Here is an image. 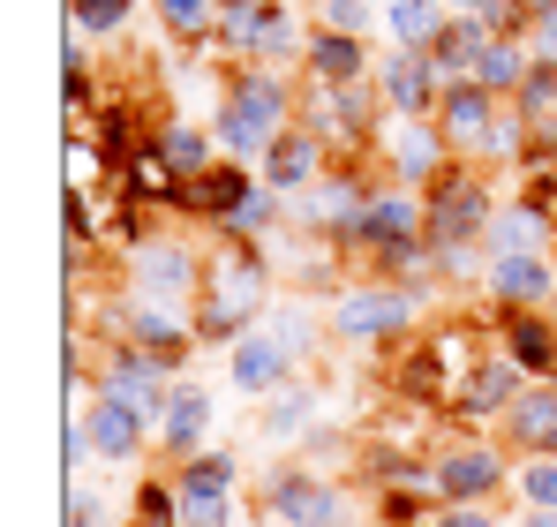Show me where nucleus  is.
Returning a JSON list of instances; mask_svg holds the SVG:
<instances>
[{
  "mask_svg": "<svg viewBox=\"0 0 557 527\" xmlns=\"http://www.w3.org/2000/svg\"><path fill=\"white\" fill-rule=\"evenodd\" d=\"M272 309V242H211L196 294V347H242Z\"/></svg>",
  "mask_w": 557,
  "mask_h": 527,
  "instance_id": "f257e3e1",
  "label": "nucleus"
},
{
  "mask_svg": "<svg viewBox=\"0 0 557 527\" xmlns=\"http://www.w3.org/2000/svg\"><path fill=\"white\" fill-rule=\"evenodd\" d=\"M294 113H301V84H286L278 69H242V76L226 84V98H219V113H211L219 159L264 167V151L294 128Z\"/></svg>",
  "mask_w": 557,
  "mask_h": 527,
  "instance_id": "f03ea898",
  "label": "nucleus"
},
{
  "mask_svg": "<svg viewBox=\"0 0 557 527\" xmlns=\"http://www.w3.org/2000/svg\"><path fill=\"white\" fill-rule=\"evenodd\" d=\"M490 219H497V188L474 174L467 159H453L445 174L422 188V234H430L437 257H445V249H467V242H482Z\"/></svg>",
  "mask_w": 557,
  "mask_h": 527,
  "instance_id": "7ed1b4c3",
  "label": "nucleus"
},
{
  "mask_svg": "<svg viewBox=\"0 0 557 527\" xmlns=\"http://www.w3.org/2000/svg\"><path fill=\"white\" fill-rule=\"evenodd\" d=\"M414 302H422V294L376 279V286H347V294H332L324 324H332V340H347V347H376V340H399V332L414 324Z\"/></svg>",
  "mask_w": 557,
  "mask_h": 527,
  "instance_id": "20e7f679",
  "label": "nucleus"
},
{
  "mask_svg": "<svg viewBox=\"0 0 557 527\" xmlns=\"http://www.w3.org/2000/svg\"><path fill=\"white\" fill-rule=\"evenodd\" d=\"M174 384H182V369H174V361L128 347V340L106 354V377H98V392H113L121 407H136V415L151 422V438H159V422H166V407H174Z\"/></svg>",
  "mask_w": 557,
  "mask_h": 527,
  "instance_id": "39448f33",
  "label": "nucleus"
},
{
  "mask_svg": "<svg viewBox=\"0 0 557 527\" xmlns=\"http://www.w3.org/2000/svg\"><path fill=\"white\" fill-rule=\"evenodd\" d=\"M512 482V459L497 452V444L482 438H453L445 452H430V490L445 498V505H482V498H497Z\"/></svg>",
  "mask_w": 557,
  "mask_h": 527,
  "instance_id": "423d86ee",
  "label": "nucleus"
},
{
  "mask_svg": "<svg viewBox=\"0 0 557 527\" xmlns=\"http://www.w3.org/2000/svg\"><path fill=\"white\" fill-rule=\"evenodd\" d=\"M370 196H376V181L362 174V167H347V159H339L332 174H324L317 188H309V196H301V204H294V219H301V226H309L317 242H332V249H339V242H347V234L362 226Z\"/></svg>",
  "mask_w": 557,
  "mask_h": 527,
  "instance_id": "0eeeda50",
  "label": "nucleus"
},
{
  "mask_svg": "<svg viewBox=\"0 0 557 527\" xmlns=\"http://www.w3.org/2000/svg\"><path fill=\"white\" fill-rule=\"evenodd\" d=\"M520 392H528V369H520L512 354H482V361L467 369L460 384H453V400H445V415H453L460 430H482V422H505Z\"/></svg>",
  "mask_w": 557,
  "mask_h": 527,
  "instance_id": "6e6552de",
  "label": "nucleus"
},
{
  "mask_svg": "<svg viewBox=\"0 0 557 527\" xmlns=\"http://www.w3.org/2000/svg\"><path fill=\"white\" fill-rule=\"evenodd\" d=\"M264 520L278 527H347V498L317 467H272L264 475Z\"/></svg>",
  "mask_w": 557,
  "mask_h": 527,
  "instance_id": "1a4fd4ad",
  "label": "nucleus"
},
{
  "mask_svg": "<svg viewBox=\"0 0 557 527\" xmlns=\"http://www.w3.org/2000/svg\"><path fill=\"white\" fill-rule=\"evenodd\" d=\"M128 279H136V294H144V302L182 309V302H196V294H203V257H196L188 242L151 234L144 249H128Z\"/></svg>",
  "mask_w": 557,
  "mask_h": 527,
  "instance_id": "9d476101",
  "label": "nucleus"
},
{
  "mask_svg": "<svg viewBox=\"0 0 557 527\" xmlns=\"http://www.w3.org/2000/svg\"><path fill=\"white\" fill-rule=\"evenodd\" d=\"M376 90H384V113H399V121H437L445 76H437V61H430V53L384 46V61H376Z\"/></svg>",
  "mask_w": 557,
  "mask_h": 527,
  "instance_id": "9b49d317",
  "label": "nucleus"
},
{
  "mask_svg": "<svg viewBox=\"0 0 557 527\" xmlns=\"http://www.w3.org/2000/svg\"><path fill=\"white\" fill-rule=\"evenodd\" d=\"M113 332H121L128 347H144V354H159V361H174V369L196 354V317L166 309V302H144V294H128V302L113 309Z\"/></svg>",
  "mask_w": 557,
  "mask_h": 527,
  "instance_id": "f8f14e48",
  "label": "nucleus"
},
{
  "mask_svg": "<svg viewBox=\"0 0 557 527\" xmlns=\"http://www.w3.org/2000/svg\"><path fill=\"white\" fill-rule=\"evenodd\" d=\"M407 234H422V188H399V181H376L370 211H362V226L339 242V257H376L384 242H407Z\"/></svg>",
  "mask_w": 557,
  "mask_h": 527,
  "instance_id": "ddd939ff",
  "label": "nucleus"
},
{
  "mask_svg": "<svg viewBox=\"0 0 557 527\" xmlns=\"http://www.w3.org/2000/svg\"><path fill=\"white\" fill-rule=\"evenodd\" d=\"M497 113H505V98H497V90L445 84V98H437V136L453 144V159H482V144H490Z\"/></svg>",
  "mask_w": 557,
  "mask_h": 527,
  "instance_id": "4468645a",
  "label": "nucleus"
},
{
  "mask_svg": "<svg viewBox=\"0 0 557 527\" xmlns=\"http://www.w3.org/2000/svg\"><path fill=\"white\" fill-rule=\"evenodd\" d=\"M370 76H376L370 38H347V30H309V46H301V84L347 90V84H370Z\"/></svg>",
  "mask_w": 557,
  "mask_h": 527,
  "instance_id": "2eb2a0df",
  "label": "nucleus"
},
{
  "mask_svg": "<svg viewBox=\"0 0 557 527\" xmlns=\"http://www.w3.org/2000/svg\"><path fill=\"white\" fill-rule=\"evenodd\" d=\"M324 151H332V144H324L317 128H301V121H294L272 151H264V167H257V174H264L272 196H309V188L324 181Z\"/></svg>",
  "mask_w": 557,
  "mask_h": 527,
  "instance_id": "dca6fc26",
  "label": "nucleus"
},
{
  "mask_svg": "<svg viewBox=\"0 0 557 527\" xmlns=\"http://www.w3.org/2000/svg\"><path fill=\"white\" fill-rule=\"evenodd\" d=\"M445 167H453V144L437 136V121H407L384 144V181H399V188H430Z\"/></svg>",
  "mask_w": 557,
  "mask_h": 527,
  "instance_id": "f3484780",
  "label": "nucleus"
},
{
  "mask_svg": "<svg viewBox=\"0 0 557 527\" xmlns=\"http://www.w3.org/2000/svg\"><path fill=\"white\" fill-rule=\"evenodd\" d=\"M294 361H301V354L286 347L272 324H257V332L234 347V392H249V400H272V392H286V384H294Z\"/></svg>",
  "mask_w": 557,
  "mask_h": 527,
  "instance_id": "a211bd4d",
  "label": "nucleus"
},
{
  "mask_svg": "<svg viewBox=\"0 0 557 527\" xmlns=\"http://www.w3.org/2000/svg\"><path fill=\"white\" fill-rule=\"evenodd\" d=\"M257 188H264V174H257V167H242V159H219L211 174L188 181V219L219 226V219H234V211H242Z\"/></svg>",
  "mask_w": 557,
  "mask_h": 527,
  "instance_id": "6ab92c4d",
  "label": "nucleus"
},
{
  "mask_svg": "<svg viewBox=\"0 0 557 527\" xmlns=\"http://www.w3.org/2000/svg\"><path fill=\"white\" fill-rule=\"evenodd\" d=\"M121 196H128V204H166V211H188V181H182V167L159 151V136H151L144 151H128V159H121Z\"/></svg>",
  "mask_w": 557,
  "mask_h": 527,
  "instance_id": "aec40b11",
  "label": "nucleus"
},
{
  "mask_svg": "<svg viewBox=\"0 0 557 527\" xmlns=\"http://www.w3.org/2000/svg\"><path fill=\"white\" fill-rule=\"evenodd\" d=\"M482 286H490L497 309H543L557 294V264L550 257H497L482 271Z\"/></svg>",
  "mask_w": 557,
  "mask_h": 527,
  "instance_id": "412c9836",
  "label": "nucleus"
},
{
  "mask_svg": "<svg viewBox=\"0 0 557 527\" xmlns=\"http://www.w3.org/2000/svg\"><path fill=\"white\" fill-rule=\"evenodd\" d=\"M497 354H512L528 377H557V324L543 309H505L497 317Z\"/></svg>",
  "mask_w": 557,
  "mask_h": 527,
  "instance_id": "4be33fe9",
  "label": "nucleus"
},
{
  "mask_svg": "<svg viewBox=\"0 0 557 527\" xmlns=\"http://www.w3.org/2000/svg\"><path fill=\"white\" fill-rule=\"evenodd\" d=\"M203 438H211V384H174V407H166V422H159V452L182 467V459H196L203 452Z\"/></svg>",
  "mask_w": 557,
  "mask_h": 527,
  "instance_id": "5701e85b",
  "label": "nucleus"
},
{
  "mask_svg": "<svg viewBox=\"0 0 557 527\" xmlns=\"http://www.w3.org/2000/svg\"><path fill=\"white\" fill-rule=\"evenodd\" d=\"M84 430H91L98 459H113V467H128V459L144 452V438H151V422H144L136 407H121L113 392H98V400H91V415H84Z\"/></svg>",
  "mask_w": 557,
  "mask_h": 527,
  "instance_id": "b1692460",
  "label": "nucleus"
},
{
  "mask_svg": "<svg viewBox=\"0 0 557 527\" xmlns=\"http://www.w3.org/2000/svg\"><path fill=\"white\" fill-rule=\"evenodd\" d=\"M550 211H535L528 196L520 204H497V219H490V234H482V249H490V264L497 257H543V242H550Z\"/></svg>",
  "mask_w": 557,
  "mask_h": 527,
  "instance_id": "393cba45",
  "label": "nucleus"
},
{
  "mask_svg": "<svg viewBox=\"0 0 557 527\" xmlns=\"http://www.w3.org/2000/svg\"><path fill=\"white\" fill-rule=\"evenodd\" d=\"M445 23H453L445 0H384V38L407 46V53H430L445 38Z\"/></svg>",
  "mask_w": 557,
  "mask_h": 527,
  "instance_id": "a878e982",
  "label": "nucleus"
},
{
  "mask_svg": "<svg viewBox=\"0 0 557 527\" xmlns=\"http://www.w3.org/2000/svg\"><path fill=\"white\" fill-rule=\"evenodd\" d=\"M91 136H98V159H106V167H121V159H128V151H144L159 128H151L136 106H98V113H91Z\"/></svg>",
  "mask_w": 557,
  "mask_h": 527,
  "instance_id": "bb28decb",
  "label": "nucleus"
},
{
  "mask_svg": "<svg viewBox=\"0 0 557 527\" xmlns=\"http://www.w3.org/2000/svg\"><path fill=\"white\" fill-rule=\"evenodd\" d=\"M159 151L182 167V181H196V174H211V167H219V136H211V128H196V121H166V128H159Z\"/></svg>",
  "mask_w": 557,
  "mask_h": 527,
  "instance_id": "cd10ccee",
  "label": "nucleus"
},
{
  "mask_svg": "<svg viewBox=\"0 0 557 527\" xmlns=\"http://www.w3.org/2000/svg\"><path fill=\"white\" fill-rule=\"evenodd\" d=\"M528 69H535L528 38H497V46H482V69H474V84L497 90V98H512V90L528 84Z\"/></svg>",
  "mask_w": 557,
  "mask_h": 527,
  "instance_id": "c85d7f7f",
  "label": "nucleus"
},
{
  "mask_svg": "<svg viewBox=\"0 0 557 527\" xmlns=\"http://www.w3.org/2000/svg\"><path fill=\"white\" fill-rule=\"evenodd\" d=\"M317 392L309 384H286V392H272V407H264V444H294L309 422H317Z\"/></svg>",
  "mask_w": 557,
  "mask_h": 527,
  "instance_id": "c756f323",
  "label": "nucleus"
},
{
  "mask_svg": "<svg viewBox=\"0 0 557 527\" xmlns=\"http://www.w3.org/2000/svg\"><path fill=\"white\" fill-rule=\"evenodd\" d=\"M151 8L182 46H211V30H219V0H151Z\"/></svg>",
  "mask_w": 557,
  "mask_h": 527,
  "instance_id": "7c9ffc66",
  "label": "nucleus"
},
{
  "mask_svg": "<svg viewBox=\"0 0 557 527\" xmlns=\"http://www.w3.org/2000/svg\"><path fill=\"white\" fill-rule=\"evenodd\" d=\"M174 482H182V490H234V482H242V459H234V452H196V459L174 467Z\"/></svg>",
  "mask_w": 557,
  "mask_h": 527,
  "instance_id": "2f4dec72",
  "label": "nucleus"
},
{
  "mask_svg": "<svg viewBox=\"0 0 557 527\" xmlns=\"http://www.w3.org/2000/svg\"><path fill=\"white\" fill-rule=\"evenodd\" d=\"M384 23L376 0H317V30H347V38H370Z\"/></svg>",
  "mask_w": 557,
  "mask_h": 527,
  "instance_id": "473e14b6",
  "label": "nucleus"
},
{
  "mask_svg": "<svg viewBox=\"0 0 557 527\" xmlns=\"http://www.w3.org/2000/svg\"><path fill=\"white\" fill-rule=\"evenodd\" d=\"M430 505H445L437 490H376V520L384 527H422V520H437Z\"/></svg>",
  "mask_w": 557,
  "mask_h": 527,
  "instance_id": "72a5a7b5",
  "label": "nucleus"
},
{
  "mask_svg": "<svg viewBox=\"0 0 557 527\" xmlns=\"http://www.w3.org/2000/svg\"><path fill=\"white\" fill-rule=\"evenodd\" d=\"M512 490L528 513H557V459H520L512 467Z\"/></svg>",
  "mask_w": 557,
  "mask_h": 527,
  "instance_id": "f704fd0d",
  "label": "nucleus"
},
{
  "mask_svg": "<svg viewBox=\"0 0 557 527\" xmlns=\"http://www.w3.org/2000/svg\"><path fill=\"white\" fill-rule=\"evenodd\" d=\"M512 113H528V121H550L557 113V61H535L528 69V84L512 90Z\"/></svg>",
  "mask_w": 557,
  "mask_h": 527,
  "instance_id": "c9c22d12",
  "label": "nucleus"
},
{
  "mask_svg": "<svg viewBox=\"0 0 557 527\" xmlns=\"http://www.w3.org/2000/svg\"><path fill=\"white\" fill-rule=\"evenodd\" d=\"M128 527H182V490H174V482H144Z\"/></svg>",
  "mask_w": 557,
  "mask_h": 527,
  "instance_id": "e433bc0d",
  "label": "nucleus"
},
{
  "mask_svg": "<svg viewBox=\"0 0 557 527\" xmlns=\"http://www.w3.org/2000/svg\"><path fill=\"white\" fill-rule=\"evenodd\" d=\"M182 527H234V490H182Z\"/></svg>",
  "mask_w": 557,
  "mask_h": 527,
  "instance_id": "4c0bfd02",
  "label": "nucleus"
},
{
  "mask_svg": "<svg viewBox=\"0 0 557 527\" xmlns=\"http://www.w3.org/2000/svg\"><path fill=\"white\" fill-rule=\"evenodd\" d=\"M128 15H136V0H69V23L91 30V38H113Z\"/></svg>",
  "mask_w": 557,
  "mask_h": 527,
  "instance_id": "58836bf2",
  "label": "nucleus"
},
{
  "mask_svg": "<svg viewBox=\"0 0 557 527\" xmlns=\"http://www.w3.org/2000/svg\"><path fill=\"white\" fill-rule=\"evenodd\" d=\"M84 242H98V204L84 188H69V264L84 257Z\"/></svg>",
  "mask_w": 557,
  "mask_h": 527,
  "instance_id": "ea45409f",
  "label": "nucleus"
},
{
  "mask_svg": "<svg viewBox=\"0 0 557 527\" xmlns=\"http://www.w3.org/2000/svg\"><path fill=\"white\" fill-rule=\"evenodd\" d=\"M98 444H91V430H84V415H76V422H69V438H61V467H69V475H84V459H91Z\"/></svg>",
  "mask_w": 557,
  "mask_h": 527,
  "instance_id": "a19ab883",
  "label": "nucleus"
},
{
  "mask_svg": "<svg viewBox=\"0 0 557 527\" xmlns=\"http://www.w3.org/2000/svg\"><path fill=\"white\" fill-rule=\"evenodd\" d=\"M98 505H106V498L76 482V490H69V527H106V513H98Z\"/></svg>",
  "mask_w": 557,
  "mask_h": 527,
  "instance_id": "79ce46f5",
  "label": "nucleus"
},
{
  "mask_svg": "<svg viewBox=\"0 0 557 527\" xmlns=\"http://www.w3.org/2000/svg\"><path fill=\"white\" fill-rule=\"evenodd\" d=\"M430 527H497V520H490L482 505H437V520H430Z\"/></svg>",
  "mask_w": 557,
  "mask_h": 527,
  "instance_id": "37998d69",
  "label": "nucleus"
},
{
  "mask_svg": "<svg viewBox=\"0 0 557 527\" xmlns=\"http://www.w3.org/2000/svg\"><path fill=\"white\" fill-rule=\"evenodd\" d=\"M528 53H535V61H557V15H550V23H535V30H528Z\"/></svg>",
  "mask_w": 557,
  "mask_h": 527,
  "instance_id": "c03bdc74",
  "label": "nucleus"
},
{
  "mask_svg": "<svg viewBox=\"0 0 557 527\" xmlns=\"http://www.w3.org/2000/svg\"><path fill=\"white\" fill-rule=\"evenodd\" d=\"M520 8H528V23H550L557 15V0H520Z\"/></svg>",
  "mask_w": 557,
  "mask_h": 527,
  "instance_id": "a18cd8bd",
  "label": "nucleus"
},
{
  "mask_svg": "<svg viewBox=\"0 0 557 527\" xmlns=\"http://www.w3.org/2000/svg\"><path fill=\"white\" fill-rule=\"evenodd\" d=\"M512 527H557V513H520Z\"/></svg>",
  "mask_w": 557,
  "mask_h": 527,
  "instance_id": "49530a36",
  "label": "nucleus"
},
{
  "mask_svg": "<svg viewBox=\"0 0 557 527\" xmlns=\"http://www.w3.org/2000/svg\"><path fill=\"white\" fill-rule=\"evenodd\" d=\"M445 8H453V15H474V8H490V0H445Z\"/></svg>",
  "mask_w": 557,
  "mask_h": 527,
  "instance_id": "de8ad7c7",
  "label": "nucleus"
},
{
  "mask_svg": "<svg viewBox=\"0 0 557 527\" xmlns=\"http://www.w3.org/2000/svg\"><path fill=\"white\" fill-rule=\"evenodd\" d=\"M226 8H249V0H219V15H226Z\"/></svg>",
  "mask_w": 557,
  "mask_h": 527,
  "instance_id": "09e8293b",
  "label": "nucleus"
},
{
  "mask_svg": "<svg viewBox=\"0 0 557 527\" xmlns=\"http://www.w3.org/2000/svg\"><path fill=\"white\" fill-rule=\"evenodd\" d=\"M550 384H557V377H550Z\"/></svg>",
  "mask_w": 557,
  "mask_h": 527,
  "instance_id": "8fccbe9b",
  "label": "nucleus"
}]
</instances>
